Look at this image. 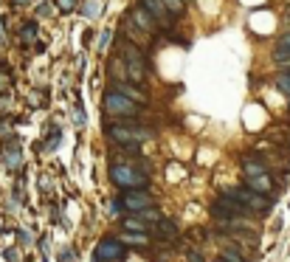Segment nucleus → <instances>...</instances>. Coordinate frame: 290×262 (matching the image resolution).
I'll return each instance as SVG.
<instances>
[{"label": "nucleus", "instance_id": "f257e3e1", "mask_svg": "<svg viewBox=\"0 0 290 262\" xmlns=\"http://www.w3.org/2000/svg\"><path fill=\"white\" fill-rule=\"evenodd\" d=\"M110 178H113V183H119L124 189H141V186H146L144 175H138V172L130 169V167H113Z\"/></svg>", "mask_w": 290, "mask_h": 262}, {"label": "nucleus", "instance_id": "f03ea898", "mask_svg": "<svg viewBox=\"0 0 290 262\" xmlns=\"http://www.w3.org/2000/svg\"><path fill=\"white\" fill-rule=\"evenodd\" d=\"M110 136L119 138L121 144H141L152 136V130H146V127H110Z\"/></svg>", "mask_w": 290, "mask_h": 262}, {"label": "nucleus", "instance_id": "7ed1b4c3", "mask_svg": "<svg viewBox=\"0 0 290 262\" xmlns=\"http://www.w3.org/2000/svg\"><path fill=\"white\" fill-rule=\"evenodd\" d=\"M231 197H234V200H242L245 206L257 209V212H268V209H270L268 197H265V194H259V192H254V189H234Z\"/></svg>", "mask_w": 290, "mask_h": 262}, {"label": "nucleus", "instance_id": "20e7f679", "mask_svg": "<svg viewBox=\"0 0 290 262\" xmlns=\"http://www.w3.org/2000/svg\"><path fill=\"white\" fill-rule=\"evenodd\" d=\"M121 206H127L130 212H144V209L152 206V197L146 192H141V189H127L121 197Z\"/></svg>", "mask_w": 290, "mask_h": 262}, {"label": "nucleus", "instance_id": "39448f33", "mask_svg": "<svg viewBox=\"0 0 290 262\" xmlns=\"http://www.w3.org/2000/svg\"><path fill=\"white\" fill-rule=\"evenodd\" d=\"M124 254V245H121V239H101L99 242V248H96V260L99 262H110V260H119Z\"/></svg>", "mask_w": 290, "mask_h": 262}, {"label": "nucleus", "instance_id": "423d86ee", "mask_svg": "<svg viewBox=\"0 0 290 262\" xmlns=\"http://www.w3.org/2000/svg\"><path fill=\"white\" fill-rule=\"evenodd\" d=\"M104 104H107V110H110V113H121V116H133L135 113V104L130 102V99L119 96V93H110V96L104 99Z\"/></svg>", "mask_w": 290, "mask_h": 262}, {"label": "nucleus", "instance_id": "0eeeda50", "mask_svg": "<svg viewBox=\"0 0 290 262\" xmlns=\"http://www.w3.org/2000/svg\"><path fill=\"white\" fill-rule=\"evenodd\" d=\"M212 214L214 217H225V220H234V217L242 214V206L234 203V197H231V203H228V200H217V203L212 206Z\"/></svg>", "mask_w": 290, "mask_h": 262}, {"label": "nucleus", "instance_id": "6e6552de", "mask_svg": "<svg viewBox=\"0 0 290 262\" xmlns=\"http://www.w3.org/2000/svg\"><path fill=\"white\" fill-rule=\"evenodd\" d=\"M144 6H149V9L155 12V17H158V20H164V14L169 12V9H167V3H164V0H161V3H158V0H144Z\"/></svg>", "mask_w": 290, "mask_h": 262}, {"label": "nucleus", "instance_id": "1a4fd4ad", "mask_svg": "<svg viewBox=\"0 0 290 262\" xmlns=\"http://www.w3.org/2000/svg\"><path fill=\"white\" fill-rule=\"evenodd\" d=\"M158 237H167V239H175L178 237V228H172V223H158Z\"/></svg>", "mask_w": 290, "mask_h": 262}, {"label": "nucleus", "instance_id": "9d476101", "mask_svg": "<svg viewBox=\"0 0 290 262\" xmlns=\"http://www.w3.org/2000/svg\"><path fill=\"white\" fill-rule=\"evenodd\" d=\"M276 59H279V62H285V59H290V34H285V37H282L279 51H276Z\"/></svg>", "mask_w": 290, "mask_h": 262}, {"label": "nucleus", "instance_id": "9b49d317", "mask_svg": "<svg viewBox=\"0 0 290 262\" xmlns=\"http://www.w3.org/2000/svg\"><path fill=\"white\" fill-rule=\"evenodd\" d=\"M251 189H254V192H268L270 189V183H268V178H265V175H257V178H251Z\"/></svg>", "mask_w": 290, "mask_h": 262}, {"label": "nucleus", "instance_id": "f8f14e48", "mask_svg": "<svg viewBox=\"0 0 290 262\" xmlns=\"http://www.w3.org/2000/svg\"><path fill=\"white\" fill-rule=\"evenodd\" d=\"M135 20H138V25H144V31H152V20H149V14L144 12V9H135Z\"/></svg>", "mask_w": 290, "mask_h": 262}, {"label": "nucleus", "instance_id": "ddd939ff", "mask_svg": "<svg viewBox=\"0 0 290 262\" xmlns=\"http://www.w3.org/2000/svg\"><path fill=\"white\" fill-rule=\"evenodd\" d=\"M6 167H9V169H14V167H17V164H20V152H17V149H9V152H6Z\"/></svg>", "mask_w": 290, "mask_h": 262}, {"label": "nucleus", "instance_id": "4468645a", "mask_svg": "<svg viewBox=\"0 0 290 262\" xmlns=\"http://www.w3.org/2000/svg\"><path fill=\"white\" fill-rule=\"evenodd\" d=\"M276 85H279L282 91L290 96V76H288V73H279V76H276Z\"/></svg>", "mask_w": 290, "mask_h": 262}, {"label": "nucleus", "instance_id": "2eb2a0df", "mask_svg": "<svg viewBox=\"0 0 290 262\" xmlns=\"http://www.w3.org/2000/svg\"><path fill=\"white\" fill-rule=\"evenodd\" d=\"M124 239H127V242H135V245H146V239L149 237L141 231V234H130V237H124Z\"/></svg>", "mask_w": 290, "mask_h": 262}, {"label": "nucleus", "instance_id": "dca6fc26", "mask_svg": "<svg viewBox=\"0 0 290 262\" xmlns=\"http://www.w3.org/2000/svg\"><path fill=\"white\" fill-rule=\"evenodd\" d=\"M164 3H167V9H169L172 14H178L180 9H183V3H180V0H164Z\"/></svg>", "mask_w": 290, "mask_h": 262}, {"label": "nucleus", "instance_id": "f3484780", "mask_svg": "<svg viewBox=\"0 0 290 262\" xmlns=\"http://www.w3.org/2000/svg\"><path fill=\"white\" fill-rule=\"evenodd\" d=\"M223 262H242V257H240V254H234V251H225Z\"/></svg>", "mask_w": 290, "mask_h": 262}, {"label": "nucleus", "instance_id": "a211bd4d", "mask_svg": "<svg viewBox=\"0 0 290 262\" xmlns=\"http://www.w3.org/2000/svg\"><path fill=\"white\" fill-rule=\"evenodd\" d=\"M73 260H76V254H73V251H65V254L59 257V262H73Z\"/></svg>", "mask_w": 290, "mask_h": 262}, {"label": "nucleus", "instance_id": "6ab92c4d", "mask_svg": "<svg viewBox=\"0 0 290 262\" xmlns=\"http://www.w3.org/2000/svg\"><path fill=\"white\" fill-rule=\"evenodd\" d=\"M189 260H192V262H203L200 257H197V254H189Z\"/></svg>", "mask_w": 290, "mask_h": 262}]
</instances>
